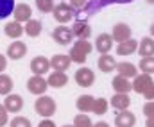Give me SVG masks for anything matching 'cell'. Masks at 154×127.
I'll return each instance as SVG.
<instances>
[{
    "label": "cell",
    "mask_w": 154,
    "mask_h": 127,
    "mask_svg": "<svg viewBox=\"0 0 154 127\" xmlns=\"http://www.w3.org/2000/svg\"><path fill=\"white\" fill-rule=\"evenodd\" d=\"M93 50V45L90 41H86V40H79L72 45V48H70V52H68V57H70V61L72 63H79V65H82V63H86V59H88V54Z\"/></svg>",
    "instance_id": "cell-1"
},
{
    "label": "cell",
    "mask_w": 154,
    "mask_h": 127,
    "mask_svg": "<svg viewBox=\"0 0 154 127\" xmlns=\"http://www.w3.org/2000/svg\"><path fill=\"white\" fill-rule=\"evenodd\" d=\"M56 109H57L56 100L52 97H48V95H41L34 102V111L38 113L39 116H43V118H50L56 113Z\"/></svg>",
    "instance_id": "cell-2"
},
{
    "label": "cell",
    "mask_w": 154,
    "mask_h": 127,
    "mask_svg": "<svg viewBox=\"0 0 154 127\" xmlns=\"http://www.w3.org/2000/svg\"><path fill=\"white\" fill-rule=\"evenodd\" d=\"M52 13H54V18H56L57 23H68L74 18V9L70 7V4H65V2L54 5Z\"/></svg>",
    "instance_id": "cell-3"
},
{
    "label": "cell",
    "mask_w": 154,
    "mask_h": 127,
    "mask_svg": "<svg viewBox=\"0 0 154 127\" xmlns=\"http://www.w3.org/2000/svg\"><path fill=\"white\" fill-rule=\"evenodd\" d=\"M27 89L36 95V97H41L45 95V91L48 89V84H47V79H43V75H32L29 81H27Z\"/></svg>",
    "instance_id": "cell-4"
},
{
    "label": "cell",
    "mask_w": 154,
    "mask_h": 127,
    "mask_svg": "<svg viewBox=\"0 0 154 127\" xmlns=\"http://www.w3.org/2000/svg\"><path fill=\"white\" fill-rule=\"evenodd\" d=\"M50 70V59H47L45 56H36L31 61V72L34 75H45Z\"/></svg>",
    "instance_id": "cell-5"
},
{
    "label": "cell",
    "mask_w": 154,
    "mask_h": 127,
    "mask_svg": "<svg viewBox=\"0 0 154 127\" xmlns=\"http://www.w3.org/2000/svg\"><path fill=\"white\" fill-rule=\"evenodd\" d=\"M4 107L7 109V113H20L22 107H23V98H22L20 95L9 93V95H5V98H4Z\"/></svg>",
    "instance_id": "cell-6"
},
{
    "label": "cell",
    "mask_w": 154,
    "mask_h": 127,
    "mask_svg": "<svg viewBox=\"0 0 154 127\" xmlns=\"http://www.w3.org/2000/svg\"><path fill=\"white\" fill-rule=\"evenodd\" d=\"M74 77H75V83L79 86H82V88H90L95 83V74L90 68H79Z\"/></svg>",
    "instance_id": "cell-7"
},
{
    "label": "cell",
    "mask_w": 154,
    "mask_h": 127,
    "mask_svg": "<svg viewBox=\"0 0 154 127\" xmlns=\"http://www.w3.org/2000/svg\"><path fill=\"white\" fill-rule=\"evenodd\" d=\"M52 38L59 43V45H68V43H72V40H74V34H72L70 27L59 25V27H56L52 31Z\"/></svg>",
    "instance_id": "cell-8"
},
{
    "label": "cell",
    "mask_w": 154,
    "mask_h": 127,
    "mask_svg": "<svg viewBox=\"0 0 154 127\" xmlns=\"http://www.w3.org/2000/svg\"><path fill=\"white\" fill-rule=\"evenodd\" d=\"M13 16H14V22H18V23L25 22L27 23L31 20V16H32V9H31L29 4H18V5H14Z\"/></svg>",
    "instance_id": "cell-9"
},
{
    "label": "cell",
    "mask_w": 154,
    "mask_h": 127,
    "mask_svg": "<svg viewBox=\"0 0 154 127\" xmlns=\"http://www.w3.org/2000/svg\"><path fill=\"white\" fill-rule=\"evenodd\" d=\"M111 38H113V41H118V43H124L127 40H131V27L127 23H116L113 27Z\"/></svg>",
    "instance_id": "cell-10"
},
{
    "label": "cell",
    "mask_w": 154,
    "mask_h": 127,
    "mask_svg": "<svg viewBox=\"0 0 154 127\" xmlns=\"http://www.w3.org/2000/svg\"><path fill=\"white\" fill-rule=\"evenodd\" d=\"M115 70L118 72V75H122V77H125V79H134V77L138 75V66L133 65V63H129V61L116 63Z\"/></svg>",
    "instance_id": "cell-11"
},
{
    "label": "cell",
    "mask_w": 154,
    "mask_h": 127,
    "mask_svg": "<svg viewBox=\"0 0 154 127\" xmlns=\"http://www.w3.org/2000/svg\"><path fill=\"white\" fill-rule=\"evenodd\" d=\"M95 48L100 54H109V50L113 48V38H111V34H106V32L99 34L95 38Z\"/></svg>",
    "instance_id": "cell-12"
},
{
    "label": "cell",
    "mask_w": 154,
    "mask_h": 127,
    "mask_svg": "<svg viewBox=\"0 0 154 127\" xmlns=\"http://www.w3.org/2000/svg\"><path fill=\"white\" fill-rule=\"evenodd\" d=\"M152 83L154 81L149 74H140V75L134 77V81H133L131 84H133V89H134L136 93H142V95H143V93L147 91V88L152 84Z\"/></svg>",
    "instance_id": "cell-13"
},
{
    "label": "cell",
    "mask_w": 154,
    "mask_h": 127,
    "mask_svg": "<svg viewBox=\"0 0 154 127\" xmlns=\"http://www.w3.org/2000/svg\"><path fill=\"white\" fill-rule=\"evenodd\" d=\"M25 54H27V45L23 41H13L7 47V56H9V59H13V61L22 59Z\"/></svg>",
    "instance_id": "cell-14"
},
{
    "label": "cell",
    "mask_w": 154,
    "mask_h": 127,
    "mask_svg": "<svg viewBox=\"0 0 154 127\" xmlns=\"http://www.w3.org/2000/svg\"><path fill=\"white\" fill-rule=\"evenodd\" d=\"M72 34H74V38L77 40H88L90 38V34H91V29H90V25L86 23V22H82V20H77L74 22V25H72Z\"/></svg>",
    "instance_id": "cell-15"
},
{
    "label": "cell",
    "mask_w": 154,
    "mask_h": 127,
    "mask_svg": "<svg viewBox=\"0 0 154 127\" xmlns=\"http://www.w3.org/2000/svg\"><path fill=\"white\" fill-rule=\"evenodd\" d=\"M70 65H72V61H70L68 54H56V56H52V59H50V66H52L54 70H57V72L68 70Z\"/></svg>",
    "instance_id": "cell-16"
},
{
    "label": "cell",
    "mask_w": 154,
    "mask_h": 127,
    "mask_svg": "<svg viewBox=\"0 0 154 127\" xmlns=\"http://www.w3.org/2000/svg\"><path fill=\"white\" fill-rule=\"evenodd\" d=\"M134 124H136V116H134L129 109L120 111L115 116V125L116 127H134Z\"/></svg>",
    "instance_id": "cell-17"
},
{
    "label": "cell",
    "mask_w": 154,
    "mask_h": 127,
    "mask_svg": "<svg viewBox=\"0 0 154 127\" xmlns=\"http://www.w3.org/2000/svg\"><path fill=\"white\" fill-rule=\"evenodd\" d=\"M47 84L50 86V88H63V86L68 84V75H66L65 72L54 70V72L48 75V79H47Z\"/></svg>",
    "instance_id": "cell-18"
},
{
    "label": "cell",
    "mask_w": 154,
    "mask_h": 127,
    "mask_svg": "<svg viewBox=\"0 0 154 127\" xmlns=\"http://www.w3.org/2000/svg\"><path fill=\"white\" fill-rule=\"evenodd\" d=\"M111 106L115 109H118V111H125L131 106V98H129L127 93H115L111 97Z\"/></svg>",
    "instance_id": "cell-19"
},
{
    "label": "cell",
    "mask_w": 154,
    "mask_h": 127,
    "mask_svg": "<svg viewBox=\"0 0 154 127\" xmlns=\"http://www.w3.org/2000/svg\"><path fill=\"white\" fill-rule=\"evenodd\" d=\"M138 54L142 57H152L154 56V38H143L138 45Z\"/></svg>",
    "instance_id": "cell-20"
},
{
    "label": "cell",
    "mask_w": 154,
    "mask_h": 127,
    "mask_svg": "<svg viewBox=\"0 0 154 127\" xmlns=\"http://www.w3.org/2000/svg\"><path fill=\"white\" fill-rule=\"evenodd\" d=\"M111 86H113V89L116 93H129L133 89V84L129 83V79H125L122 75H116L113 79V83H111Z\"/></svg>",
    "instance_id": "cell-21"
},
{
    "label": "cell",
    "mask_w": 154,
    "mask_h": 127,
    "mask_svg": "<svg viewBox=\"0 0 154 127\" xmlns=\"http://www.w3.org/2000/svg\"><path fill=\"white\" fill-rule=\"evenodd\" d=\"M4 32H5V36L13 38V40H18V38L23 34V25L18 23V22H9V23L4 27Z\"/></svg>",
    "instance_id": "cell-22"
},
{
    "label": "cell",
    "mask_w": 154,
    "mask_h": 127,
    "mask_svg": "<svg viewBox=\"0 0 154 127\" xmlns=\"http://www.w3.org/2000/svg\"><path fill=\"white\" fill-rule=\"evenodd\" d=\"M99 68H100L102 72H106V74L113 72L116 68L115 57H113V56H108V54H102V56L99 57Z\"/></svg>",
    "instance_id": "cell-23"
},
{
    "label": "cell",
    "mask_w": 154,
    "mask_h": 127,
    "mask_svg": "<svg viewBox=\"0 0 154 127\" xmlns=\"http://www.w3.org/2000/svg\"><path fill=\"white\" fill-rule=\"evenodd\" d=\"M93 102H95V98H93L91 95H81V97L77 98L75 106L81 113H90L91 107H93Z\"/></svg>",
    "instance_id": "cell-24"
},
{
    "label": "cell",
    "mask_w": 154,
    "mask_h": 127,
    "mask_svg": "<svg viewBox=\"0 0 154 127\" xmlns=\"http://www.w3.org/2000/svg\"><path fill=\"white\" fill-rule=\"evenodd\" d=\"M136 48H138V41L127 40V41H124V43H118L116 54H118V56H131L133 52H136Z\"/></svg>",
    "instance_id": "cell-25"
},
{
    "label": "cell",
    "mask_w": 154,
    "mask_h": 127,
    "mask_svg": "<svg viewBox=\"0 0 154 127\" xmlns=\"http://www.w3.org/2000/svg\"><path fill=\"white\" fill-rule=\"evenodd\" d=\"M23 32L27 34V36H31V38H36L41 34V22L39 20H29L27 23H25V27H23Z\"/></svg>",
    "instance_id": "cell-26"
},
{
    "label": "cell",
    "mask_w": 154,
    "mask_h": 127,
    "mask_svg": "<svg viewBox=\"0 0 154 127\" xmlns=\"http://www.w3.org/2000/svg\"><path fill=\"white\" fill-rule=\"evenodd\" d=\"M14 5H16L14 0H0V20H4L9 14H13Z\"/></svg>",
    "instance_id": "cell-27"
},
{
    "label": "cell",
    "mask_w": 154,
    "mask_h": 127,
    "mask_svg": "<svg viewBox=\"0 0 154 127\" xmlns=\"http://www.w3.org/2000/svg\"><path fill=\"white\" fill-rule=\"evenodd\" d=\"M13 79L5 74H0V95H9L13 89Z\"/></svg>",
    "instance_id": "cell-28"
},
{
    "label": "cell",
    "mask_w": 154,
    "mask_h": 127,
    "mask_svg": "<svg viewBox=\"0 0 154 127\" xmlns=\"http://www.w3.org/2000/svg\"><path fill=\"white\" fill-rule=\"evenodd\" d=\"M138 68L143 72V74H154V56L152 57H142V61H140V65H138Z\"/></svg>",
    "instance_id": "cell-29"
},
{
    "label": "cell",
    "mask_w": 154,
    "mask_h": 127,
    "mask_svg": "<svg viewBox=\"0 0 154 127\" xmlns=\"http://www.w3.org/2000/svg\"><path fill=\"white\" fill-rule=\"evenodd\" d=\"M108 107H109V104H108V100H106V98H95L91 111H93L95 115H104V113L108 111Z\"/></svg>",
    "instance_id": "cell-30"
},
{
    "label": "cell",
    "mask_w": 154,
    "mask_h": 127,
    "mask_svg": "<svg viewBox=\"0 0 154 127\" xmlns=\"http://www.w3.org/2000/svg\"><path fill=\"white\" fill-rule=\"evenodd\" d=\"M91 118L84 113H79L75 118H74V127H91Z\"/></svg>",
    "instance_id": "cell-31"
},
{
    "label": "cell",
    "mask_w": 154,
    "mask_h": 127,
    "mask_svg": "<svg viewBox=\"0 0 154 127\" xmlns=\"http://www.w3.org/2000/svg\"><path fill=\"white\" fill-rule=\"evenodd\" d=\"M36 7L41 13H52L54 11V2L52 0H36Z\"/></svg>",
    "instance_id": "cell-32"
},
{
    "label": "cell",
    "mask_w": 154,
    "mask_h": 127,
    "mask_svg": "<svg viewBox=\"0 0 154 127\" xmlns=\"http://www.w3.org/2000/svg\"><path fill=\"white\" fill-rule=\"evenodd\" d=\"M9 127H32V124H31V120L25 118V116H14V118L11 120Z\"/></svg>",
    "instance_id": "cell-33"
},
{
    "label": "cell",
    "mask_w": 154,
    "mask_h": 127,
    "mask_svg": "<svg viewBox=\"0 0 154 127\" xmlns=\"http://www.w3.org/2000/svg\"><path fill=\"white\" fill-rule=\"evenodd\" d=\"M143 115H145L147 118H152L154 116V100H147V102L143 104Z\"/></svg>",
    "instance_id": "cell-34"
},
{
    "label": "cell",
    "mask_w": 154,
    "mask_h": 127,
    "mask_svg": "<svg viewBox=\"0 0 154 127\" xmlns=\"http://www.w3.org/2000/svg\"><path fill=\"white\" fill-rule=\"evenodd\" d=\"M9 122V116H7V109L4 107V104H0V127H5Z\"/></svg>",
    "instance_id": "cell-35"
},
{
    "label": "cell",
    "mask_w": 154,
    "mask_h": 127,
    "mask_svg": "<svg viewBox=\"0 0 154 127\" xmlns=\"http://www.w3.org/2000/svg\"><path fill=\"white\" fill-rule=\"evenodd\" d=\"M88 4V0H70V7L75 11V9H84Z\"/></svg>",
    "instance_id": "cell-36"
},
{
    "label": "cell",
    "mask_w": 154,
    "mask_h": 127,
    "mask_svg": "<svg viewBox=\"0 0 154 127\" xmlns=\"http://www.w3.org/2000/svg\"><path fill=\"white\" fill-rule=\"evenodd\" d=\"M143 97H145L147 100H154V83L149 86V88H147V91L143 93Z\"/></svg>",
    "instance_id": "cell-37"
},
{
    "label": "cell",
    "mask_w": 154,
    "mask_h": 127,
    "mask_svg": "<svg viewBox=\"0 0 154 127\" xmlns=\"http://www.w3.org/2000/svg\"><path fill=\"white\" fill-rule=\"evenodd\" d=\"M38 127H57V125H56L50 118H43V120L38 124Z\"/></svg>",
    "instance_id": "cell-38"
},
{
    "label": "cell",
    "mask_w": 154,
    "mask_h": 127,
    "mask_svg": "<svg viewBox=\"0 0 154 127\" xmlns=\"http://www.w3.org/2000/svg\"><path fill=\"white\" fill-rule=\"evenodd\" d=\"M5 66H7V59H5V56H4V54H0V74L5 70Z\"/></svg>",
    "instance_id": "cell-39"
},
{
    "label": "cell",
    "mask_w": 154,
    "mask_h": 127,
    "mask_svg": "<svg viewBox=\"0 0 154 127\" xmlns=\"http://www.w3.org/2000/svg\"><path fill=\"white\" fill-rule=\"evenodd\" d=\"M91 127H109V124H106V122H97L95 125H91Z\"/></svg>",
    "instance_id": "cell-40"
},
{
    "label": "cell",
    "mask_w": 154,
    "mask_h": 127,
    "mask_svg": "<svg viewBox=\"0 0 154 127\" xmlns=\"http://www.w3.org/2000/svg\"><path fill=\"white\" fill-rule=\"evenodd\" d=\"M145 127H154V116H152V118H147V124H145Z\"/></svg>",
    "instance_id": "cell-41"
},
{
    "label": "cell",
    "mask_w": 154,
    "mask_h": 127,
    "mask_svg": "<svg viewBox=\"0 0 154 127\" xmlns=\"http://www.w3.org/2000/svg\"><path fill=\"white\" fill-rule=\"evenodd\" d=\"M151 34H152V38H154V23L151 25Z\"/></svg>",
    "instance_id": "cell-42"
},
{
    "label": "cell",
    "mask_w": 154,
    "mask_h": 127,
    "mask_svg": "<svg viewBox=\"0 0 154 127\" xmlns=\"http://www.w3.org/2000/svg\"><path fill=\"white\" fill-rule=\"evenodd\" d=\"M147 2H149V4H152V5H154V0H147Z\"/></svg>",
    "instance_id": "cell-43"
},
{
    "label": "cell",
    "mask_w": 154,
    "mask_h": 127,
    "mask_svg": "<svg viewBox=\"0 0 154 127\" xmlns=\"http://www.w3.org/2000/svg\"><path fill=\"white\" fill-rule=\"evenodd\" d=\"M63 127H74V125H63Z\"/></svg>",
    "instance_id": "cell-44"
}]
</instances>
